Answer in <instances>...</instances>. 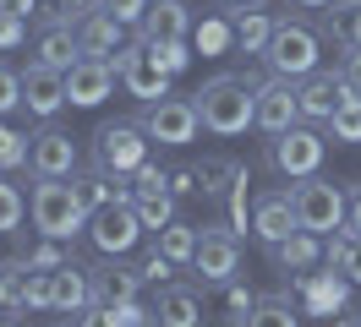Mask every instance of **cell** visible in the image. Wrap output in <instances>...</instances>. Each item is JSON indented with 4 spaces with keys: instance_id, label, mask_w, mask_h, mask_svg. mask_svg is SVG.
<instances>
[{
    "instance_id": "35",
    "label": "cell",
    "mask_w": 361,
    "mask_h": 327,
    "mask_svg": "<svg viewBox=\"0 0 361 327\" xmlns=\"http://www.w3.org/2000/svg\"><path fill=\"white\" fill-rule=\"evenodd\" d=\"M23 213H27V202H23V191L0 174V235H17L23 229Z\"/></svg>"
},
{
    "instance_id": "39",
    "label": "cell",
    "mask_w": 361,
    "mask_h": 327,
    "mask_svg": "<svg viewBox=\"0 0 361 327\" xmlns=\"http://www.w3.org/2000/svg\"><path fill=\"white\" fill-rule=\"evenodd\" d=\"M148 49H154V60L164 65L170 77H180V71L192 65V49H186V39H176V44H148Z\"/></svg>"
},
{
    "instance_id": "38",
    "label": "cell",
    "mask_w": 361,
    "mask_h": 327,
    "mask_svg": "<svg viewBox=\"0 0 361 327\" xmlns=\"http://www.w3.org/2000/svg\"><path fill=\"white\" fill-rule=\"evenodd\" d=\"M11 109H23V71L0 60V120H6Z\"/></svg>"
},
{
    "instance_id": "24",
    "label": "cell",
    "mask_w": 361,
    "mask_h": 327,
    "mask_svg": "<svg viewBox=\"0 0 361 327\" xmlns=\"http://www.w3.org/2000/svg\"><path fill=\"white\" fill-rule=\"evenodd\" d=\"M176 202L180 196L170 191V174L164 180H148V186H132V207H137V218H142V229H164V224H176Z\"/></svg>"
},
{
    "instance_id": "26",
    "label": "cell",
    "mask_w": 361,
    "mask_h": 327,
    "mask_svg": "<svg viewBox=\"0 0 361 327\" xmlns=\"http://www.w3.org/2000/svg\"><path fill=\"white\" fill-rule=\"evenodd\" d=\"M49 300H55V311H82V305H93V278L88 267H77V262H66V267H55L49 273Z\"/></svg>"
},
{
    "instance_id": "42",
    "label": "cell",
    "mask_w": 361,
    "mask_h": 327,
    "mask_svg": "<svg viewBox=\"0 0 361 327\" xmlns=\"http://www.w3.org/2000/svg\"><path fill=\"white\" fill-rule=\"evenodd\" d=\"M148 6H154V0H99V11H110L121 27H137V22L148 17Z\"/></svg>"
},
{
    "instance_id": "44",
    "label": "cell",
    "mask_w": 361,
    "mask_h": 327,
    "mask_svg": "<svg viewBox=\"0 0 361 327\" xmlns=\"http://www.w3.org/2000/svg\"><path fill=\"white\" fill-rule=\"evenodd\" d=\"M23 311H55V300H49V273H27V300Z\"/></svg>"
},
{
    "instance_id": "54",
    "label": "cell",
    "mask_w": 361,
    "mask_h": 327,
    "mask_svg": "<svg viewBox=\"0 0 361 327\" xmlns=\"http://www.w3.org/2000/svg\"><path fill=\"white\" fill-rule=\"evenodd\" d=\"M0 316H6V311H0Z\"/></svg>"
},
{
    "instance_id": "29",
    "label": "cell",
    "mask_w": 361,
    "mask_h": 327,
    "mask_svg": "<svg viewBox=\"0 0 361 327\" xmlns=\"http://www.w3.org/2000/svg\"><path fill=\"white\" fill-rule=\"evenodd\" d=\"M345 273H334V267H329V273H312V278H307V311H312V316H334V311H345Z\"/></svg>"
},
{
    "instance_id": "32",
    "label": "cell",
    "mask_w": 361,
    "mask_h": 327,
    "mask_svg": "<svg viewBox=\"0 0 361 327\" xmlns=\"http://www.w3.org/2000/svg\"><path fill=\"white\" fill-rule=\"evenodd\" d=\"M27 267L23 257H6L0 262V311H23V300H27Z\"/></svg>"
},
{
    "instance_id": "33",
    "label": "cell",
    "mask_w": 361,
    "mask_h": 327,
    "mask_svg": "<svg viewBox=\"0 0 361 327\" xmlns=\"http://www.w3.org/2000/svg\"><path fill=\"white\" fill-rule=\"evenodd\" d=\"M23 262L33 267V273H55V267H66V262H71V251H66V240L39 235L33 245H23Z\"/></svg>"
},
{
    "instance_id": "14",
    "label": "cell",
    "mask_w": 361,
    "mask_h": 327,
    "mask_svg": "<svg viewBox=\"0 0 361 327\" xmlns=\"http://www.w3.org/2000/svg\"><path fill=\"white\" fill-rule=\"evenodd\" d=\"M252 126L263 131V136H279V131L301 126V98H295L290 77H263L257 82V120Z\"/></svg>"
},
{
    "instance_id": "53",
    "label": "cell",
    "mask_w": 361,
    "mask_h": 327,
    "mask_svg": "<svg viewBox=\"0 0 361 327\" xmlns=\"http://www.w3.org/2000/svg\"><path fill=\"white\" fill-rule=\"evenodd\" d=\"M230 6H247V0H230Z\"/></svg>"
},
{
    "instance_id": "37",
    "label": "cell",
    "mask_w": 361,
    "mask_h": 327,
    "mask_svg": "<svg viewBox=\"0 0 361 327\" xmlns=\"http://www.w3.org/2000/svg\"><path fill=\"white\" fill-rule=\"evenodd\" d=\"M329 22H334L339 44H361V0H334Z\"/></svg>"
},
{
    "instance_id": "9",
    "label": "cell",
    "mask_w": 361,
    "mask_h": 327,
    "mask_svg": "<svg viewBox=\"0 0 361 327\" xmlns=\"http://www.w3.org/2000/svg\"><path fill=\"white\" fill-rule=\"evenodd\" d=\"M88 240L99 257H126L137 240H142V218H137L132 196L126 202H110V207H93L88 213Z\"/></svg>"
},
{
    "instance_id": "28",
    "label": "cell",
    "mask_w": 361,
    "mask_h": 327,
    "mask_svg": "<svg viewBox=\"0 0 361 327\" xmlns=\"http://www.w3.org/2000/svg\"><path fill=\"white\" fill-rule=\"evenodd\" d=\"M235 327H301V311L290 295H257L247 316H235Z\"/></svg>"
},
{
    "instance_id": "10",
    "label": "cell",
    "mask_w": 361,
    "mask_h": 327,
    "mask_svg": "<svg viewBox=\"0 0 361 327\" xmlns=\"http://www.w3.org/2000/svg\"><path fill=\"white\" fill-rule=\"evenodd\" d=\"M27 169H33V180H71L77 174V142H71V131L44 120L27 136Z\"/></svg>"
},
{
    "instance_id": "52",
    "label": "cell",
    "mask_w": 361,
    "mask_h": 327,
    "mask_svg": "<svg viewBox=\"0 0 361 327\" xmlns=\"http://www.w3.org/2000/svg\"><path fill=\"white\" fill-rule=\"evenodd\" d=\"M0 327H23V322H17V316H0Z\"/></svg>"
},
{
    "instance_id": "41",
    "label": "cell",
    "mask_w": 361,
    "mask_h": 327,
    "mask_svg": "<svg viewBox=\"0 0 361 327\" xmlns=\"http://www.w3.org/2000/svg\"><path fill=\"white\" fill-rule=\"evenodd\" d=\"M334 71L345 77V87L361 98V44H339V60H334Z\"/></svg>"
},
{
    "instance_id": "16",
    "label": "cell",
    "mask_w": 361,
    "mask_h": 327,
    "mask_svg": "<svg viewBox=\"0 0 361 327\" xmlns=\"http://www.w3.org/2000/svg\"><path fill=\"white\" fill-rule=\"evenodd\" d=\"M115 82H121L115 60H88V55H82V60L66 71V104L71 109H99L115 93Z\"/></svg>"
},
{
    "instance_id": "36",
    "label": "cell",
    "mask_w": 361,
    "mask_h": 327,
    "mask_svg": "<svg viewBox=\"0 0 361 327\" xmlns=\"http://www.w3.org/2000/svg\"><path fill=\"white\" fill-rule=\"evenodd\" d=\"M23 164H27V131H17V126L0 120V174L23 169Z\"/></svg>"
},
{
    "instance_id": "18",
    "label": "cell",
    "mask_w": 361,
    "mask_h": 327,
    "mask_svg": "<svg viewBox=\"0 0 361 327\" xmlns=\"http://www.w3.org/2000/svg\"><path fill=\"white\" fill-rule=\"evenodd\" d=\"M88 278H93V300L99 305H126V300L142 295V267H132V262H121V257L93 262Z\"/></svg>"
},
{
    "instance_id": "3",
    "label": "cell",
    "mask_w": 361,
    "mask_h": 327,
    "mask_svg": "<svg viewBox=\"0 0 361 327\" xmlns=\"http://www.w3.org/2000/svg\"><path fill=\"white\" fill-rule=\"evenodd\" d=\"M263 65H269V77H290V82L323 71V39H317V27L301 17H279L269 49H263Z\"/></svg>"
},
{
    "instance_id": "27",
    "label": "cell",
    "mask_w": 361,
    "mask_h": 327,
    "mask_svg": "<svg viewBox=\"0 0 361 327\" xmlns=\"http://www.w3.org/2000/svg\"><path fill=\"white\" fill-rule=\"evenodd\" d=\"M247 174V164L241 158H225V153H214V158H203L197 164V196H208V202H225V191Z\"/></svg>"
},
{
    "instance_id": "12",
    "label": "cell",
    "mask_w": 361,
    "mask_h": 327,
    "mask_svg": "<svg viewBox=\"0 0 361 327\" xmlns=\"http://www.w3.org/2000/svg\"><path fill=\"white\" fill-rule=\"evenodd\" d=\"M301 224H295V191L290 186H269V191L252 196V235L263 251H274L279 240H290Z\"/></svg>"
},
{
    "instance_id": "55",
    "label": "cell",
    "mask_w": 361,
    "mask_h": 327,
    "mask_svg": "<svg viewBox=\"0 0 361 327\" xmlns=\"http://www.w3.org/2000/svg\"><path fill=\"white\" fill-rule=\"evenodd\" d=\"M356 316H361V311H356Z\"/></svg>"
},
{
    "instance_id": "5",
    "label": "cell",
    "mask_w": 361,
    "mask_h": 327,
    "mask_svg": "<svg viewBox=\"0 0 361 327\" xmlns=\"http://www.w3.org/2000/svg\"><path fill=\"white\" fill-rule=\"evenodd\" d=\"M137 126L159 148H186V142H197L203 115H197V98H154V104L137 109Z\"/></svg>"
},
{
    "instance_id": "31",
    "label": "cell",
    "mask_w": 361,
    "mask_h": 327,
    "mask_svg": "<svg viewBox=\"0 0 361 327\" xmlns=\"http://www.w3.org/2000/svg\"><path fill=\"white\" fill-rule=\"evenodd\" d=\"M154 245H159V251H164L170 262H176V267H192V262H197V229H192V224H180V218L159 229Z\"/></svg>"
},
{
    "instance_id": "45",
    "label": "cell",
    "mask_w": 361,
    "mask_h": 327,
    "mask_svg": "<svg viewBox=\"0 0 361 327\" xmlns=\"http://www.w3.org/2000/svg\"><path fill=\"white\" fill-rule=\"evenodd\" d=\"M27 39V17H11V11H0V49H17Z\"/></svg>"
},
{
    "instance_id": "51",
    "label": "cell",
    "mask_w": 361,
    "mask_h": 327,
    "mask_svg": "<svg viewBox=\"0 0 361 327\" xmlns=\"http://www.w3.org/2000/svg\"><path fill=\"white\" fill-rule=\"evenodd\" d=\"M295 11H329V6H334V0H290Z\"/></svg>"
},
{
    "instance_id": "20",
    "label": "cell",
    "mask_w": 361,
    "mask_h": 327,
    "mask_svg": "<svg viewBox=\"0 0 361 327\" xmlns=\"http://www.w3.org/2000/svg\"><path fill=\"white\" fill-rule=\"evenodd\" d=\"M192 33V11H186V0H154L148 6V17L137 22V39L142 44H176Z\"/></svg>"
},
{
    "instance_id": "6",
    "label": "cell",
    "mask_w": 361,
    "mask_h": 327,
    "mask_svg": "<svg viewBox=\"0 0 361 327\" xmlns=\"http://www.w3.org/2000/svg\"><path fill=\"white\" fill-rule=\"evenodd\" d=\"M93 164H104L115 174H137L148 164V131L137 120H104L93 131Z\"/></svg>"
},
{
    "instance_id": "23",
    "label": "cell",
    "mask_w": 361,
    "mask_h": 327,
    "mask_svg": "<svg viewBox=\"0 0 361 327\" xmlns=\"http://www.w3.org/2000/svg\"><path fill=\"white\" fill-rule=\"evenodd\" d=\"M121 33H126V27H121L110 11H88V17L77 22V44H82V55H88V60H115V55L126 49Z\"/></svg>"
},
{
    "instance_id": "19",
    "label": "cell",
    "mask_w": 361,
    "mask_h": 327,
    "mask_svg": "<svg viewBox=\"0 0 361 327\" xmlns=\"http://www.w3.org/2000/svg\"><path fill=\"white\" fill-rule=\"evenodd\" d=\"M274 27H279V17H274L263 0H247V6L230 11V33H235V49H241V55H263L269 39H274Z\"/></svg>"
},
{
    "instance_id": "30",
    "label": "cell",
    "mask_w": 361,
    "mask_h": 327,
    "mask_svg": "<svg viewBox=\"0 0 361 327\" xmlns=\"http://www.w3.org/2000/svg\"><path fill=\"white\" fill-rule=\"evenodd\" d=\"M323 262H329L334 273H345L350 283H361V235H356V229L329 235V240H323Z\"/></svg>"
},
{
    "instance_id": "49",
    "label": "cell",
    "mask_w": 361,
    "mask_h": 327,
    "mask_svg": "<svg viewBox=\"0 0 361 327\" xmlns=\"http://www.w3.org/2000/svg\"><path fill=\"white\" fill-rule=\"evenodd\" d=\"M0 11H11V17H39V0H0Z\"/></svg>"
},
{
    "instance_id": "2",
    "label": "cell",
    "mask_w": 361,
    "mask_h": 327,
    "mask_svg": "<svg viewBox=\"0 0 361 327\" xmlns=\"http://www.w3.org/2000/svg\"><path fill=\"white\" fill-rule=\"evenodd\" d=\"M27 218H33V229L49 240H77L88 235V207H82V196L71 180H33V191H27Z\"/></svg>"
},
{
    "instance_id": "46",
    "label": "cell",
    "mask_w": 361,
    "mask_h": 327,
    "mask_svg": "<svg viewBox=\"0 0 361 327\" xmlns=\"http://www.w3.org/2000/svg\"><path fill=\"white\" fill-rule=\"evenodd\" d=\"M88 11H99V0H49V17H66V22H82Z\"/></svg>"
},
{
    "instance_id": "17",
    "label": "cell",
    "mask_w": 361,
    "mask_h": 327,
    "mask_svg": "<svg viewBox=\"0 0 361 327\" xmlns=\"http://www.w3.org/2000/svg\"><path fill=\"white\" fill-rule=\"evenodd\" d=\"M33 60L55 65V71H71V65L82 60V44H77V22L66 17H44L33 27Z\"/></svg>"
},
{
    "instance_id": "40",
    "label": "cell",
    "mask_w": 361,
    "mask_h": 327,
    "mask_svg": "<svg viewBox=\"0 0 361 327\" xmlns=\"http://www.w3.org/2000/svg\"><path fill=\"white\" fill-rule=\"evenodd\" d=\"M137 267H142V283H159V289H164V283H176V262L164 257L159 245H154V251H148L142 262H137Z\"/></svg>"
},
{
    "instance_id": "56",
    "label": "cell",
    "mask_w": 361,
    "mask_h": 327,
    "mask_svg": "<svg viewBox=\"0 0 361 327\" xmlns=\"http://www.w3.org/2000/svg\"><path fill=\"white\" fill-rule=\"evenodd\" d=\"M61 327H66V322H61Z\"/></svg>"
},
{
    "instance_id": "22",
    "label": "cell",
    "mask_w": 361,
    "mask_h": 327,
    "mask_svg": "<svg viewBox=\"0 0 361 327\" xmlns=\"http://www.w3.org/2000/svg\"><path fill=\"white\" fill-rule=\"evenodd\" d=\"M159 327H203V289L192 283H164L154 300Z\"/></svg>"
},
{
    "instance_id": "50",
    "label": "cell",
    "mask_w": 361,
    "mask_h": 327,
    "mask_svg": "<svg viewBox=\"0 0 361 327\" xmlns=\"http://www.w3.org/2000/svg\"><path fill=\"white\" fill-rule=\"evenodd\" d=\"M345 229L361 235V186H350V213H345Z\"/></svg>"
},
{
    "instance_id": "21",
    "label": "cell",
    "mask_w": 361,
    "mask_h": 327,
    "mask_svg": "<svg viewBox=\"0 0 361 327\" xmlns=\"http://www.w3.org/2000/svg\"><path fill=\"white\" fill-rule=\"evenodd\" d=\"M132 174H115L104 169V164H88V169H77L71 174V186H77V196H82V207H110V202H126L132 196V186H126Z\"/></svg>"
},
{
    "instance_id": "15",
    "label": "cell",
    "mask_w": 361,
    "mask_h": 327,
    "mask_svg": "<svg viewBox=\"0 0 361 327\" xmlns=\"http://www.w3.org/2000/svg\"><path fill=\"white\" fill-rule=\"evenodd\" d=\"M295 98H301V120H307V126H329L334 109L345 104V98H356V93L345 87L339 71H312V77L295 82Z\"/></svg>"
},
{
    "instance_id": "43",
    "label": "cell",
    "mask_w": 361,
    "mask_h": 327,
    "mask_svg": "<svg viewBox=\"0 0 361 327\" xmlns=\"http://www.w3.org/2000/svg\"><path fill=\"white\" fill-rule=\"evenodd\" d=\"M71 327H126V322H121V311H115V305H99V300H93V305L77 311V322H71Z\"/></svg>"
},
{
    "instance_id": "25",
    "label": "cell",
    "mask_w": 361,
    "mask_h": 327,
    "mask_svg": "<svg viewBox=\"0 0 361 327\" xmlns=\"http://www.w3.org/2000/svg\"><path fill=\"white\" fill-rule=\"evenodd\" d=\"M274 262H279V273H295V278H307L317 262H323V235H312V229H295L290 240H279L269 251Z\"/></svg>"
},
{
    "instance_id": "48",
    "label": "cell",
    "mask_w": 361,
    "mask_h": 327,
    "mask_svg": "<svg viewBox=\"0 0 361 327\" xmlns=\"http://www.w3.org/2000/svg\"><path fill=\"white\" fill-rule=\"evenodd\" d=\"M225 295H230V311H235V316H247V311H252V300H257L247 283H235V278L225 283Z\"/></svg>"
},
{
    "instance_id": "11",
    "label": "cell",
    "mask_w": 361,
    "mask_h": 327,
    "mask_svg": "<svg viewBox=\"0 0 361 327\" xmlns=\"http://www.w3.org/2000/svg\"><path fill=\"white\" fill-rule=\"evenodd\" d=\"M115 71H121V87L142 98V104H154V98H170V71L154 60V49L142 39H132L121 55H115Z\"/></svg>"
},
{
    "instance_id": "13",
    "label": "cell",
    "mask_w": 361,
    "mask_h": 327,
    "mask_svg": "<svg viewBox=\"0 0 361 327\" xmlns=\"http://www.w3.org/2000/svg\"><path fill=\"white\" fill-rule=\"evenodd\" d=\"M23 109L39 126L55 120V115L66 109V71H55V65H44V60H27L23 65Z\"/></svg>"
},
{
    "instance_id": "1",
    "label": "cell",
    "mask_w": 361,
    "mask_h": 327,
    "mask_svg": "<svg viewBox=\"0 0 361 327\" xmlns=\"http://www.w3.org/2000/svg\"><path fill=\"white\" fill-rule=\"evenodd\" d=\"M257 71H219L208 77L192 98H197V115H203V131L208 136H247L252 120H257Z\"/></svg>"
},
{
    "instance_id": "34",
    "label": "cell",
    "mask_w": 361,
    "mask_h": 327,
    "mask_svg": "<svg viewBox=\"0 0 361 327\" xmlns=\"http://www.w3.org/2000/svg\"><path fill=\"white\" fill-rule=\"evenodd\" d=\"M329 142H339V148H356V142H361V98H345V104L334 109Z\"/></svg>"
},
{
    "instance_id": "8",
    "label": "cell",
    "mask_w": 361,
    "mask_h": 327,
    "mask_svg": "<svg viewBox=\"0 0 361 327\" xmlns=\"http://www.w3.org/2000/svg\"><path fill=\"white\" fill-rule=\"evenodd\" d=\"M192 273L203 283H219V289H225V283L241 273V229L203 224V229H197V262H192Z\"/></svg>"
},
{
    "instance_id": "7",
    "label": "cell",
    "mask_w": 361,
    "mask_h": 327,
    "mask_svg": "<svg viewBox=\"0 0 361 327\" xmlns=\"http://www.w3.org/2000/svg\"><path fill=\"white\" fill-rule=\"evenodd\" d=\"M323 153H329V136H317L307 120L290 131H279V136H269V164L285 180H307V174L323 169Z\"/></svg>"
},
{
    "instance_id": "4",
    "label": "cell",
    "mask_w": 361,
    "mask_h": 327,
    "mask_svg": "<svg viewBox=\"0 0 361 327\" xmlns=\"http://www.w3.org/2000/svg\"><path fill=\"white\" fill-rule=\"evenodd\" d=\"M295 224L301 229H312V235H339L345 229V213H350V191L334 186V180H323V174H307V180H295Z\"/></svg>"
},
{
    "instance_id": "47",
    "label": "cell",
    "mask_w": 361,
    "mask_h": 327,
    "mask_svg": "<svg viewBox=\"0 0 361 327\" xmlns=\"http://www.w3.org/2000/svg\"><path fill=\"white\" fill-rule=\"evenodd\" d=\"M170 191H176V196H197V164H180V169H170Z\"/></svg>"
}]
</instances>
